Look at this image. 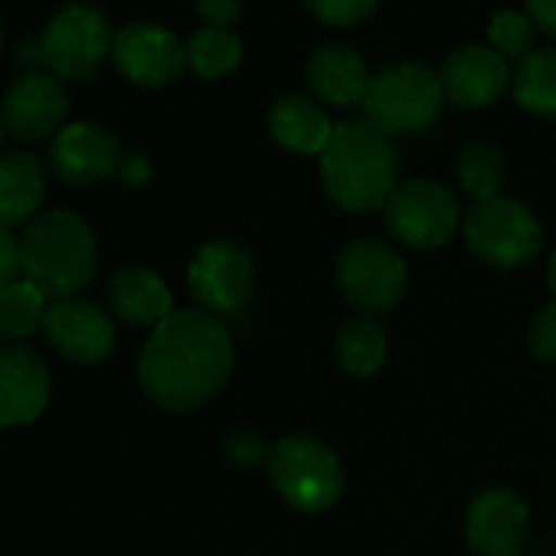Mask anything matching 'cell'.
Listing matches in <instances>:
<instances>
[{"label":"cell","instance_id":"cell-1","mask_svg":"<svg viewBox=\"0 0 556 556\" xmlns=\"http://www.w3.org/2000/svg\"><path fill=\"white\" fill-rule=\"evenodd\" d=\"M232 370V341L206 312H174L164 318L138 361L144 396L170 413L210 403Z\"/></svg>","mask_w":556,"mask_h":556},{"label":"cell","instance_id":"cell-2","mask_svg":"<svg viewBox=\"0 0 556 556\" xmlns=\"http://www.w3.org/2000/svg\"><path fill=\"white\" fill-rule=\"evenodd\" d=\"M396 148L367 118L334 125L328 148L321 151V177L338 206L351 213H370L390 203L396 193Z\"/></svg>","mask_w":556,"mask_h":556},{"label":"cell","instance_id":"cell-3","mask_svg":"<svg viewBox=\"0 0 556 556\" xmlns=\"http://www.w3.org/2000/svg\"><path fill=\"white\" fill-rule=\"evenodd\" d=\"M21 242H24V278L34 282L47 299L53 302L73 299L92 282L99 249L89 223L79 213L47 210L27 226Z\"/></svg>","mask_w":556,"mask_h":556},{"label":"cell","instance_id":"cell-4","mask_svg":"<svg viewBox=\"0 0 556 556\" xmlns=\"http://www.w3.org/2000/svg\"><path fill=\"white\" fill-rule=\"evenodd\" d=\"M361 105L367 112V122L393 138L429 128L445 105V92L439 73L416 63H400L370 79Z\"/></svg>","mask_w":556,"mask_h":556},{"label":"cell","instance_id":"cell-5","mask_svg":"<svg viewBox=\"0 0 556 556\" xmlns=\"http://www.w3.org/2000/svg\"><path fill=\"white\" fill-rule=\"evenodd\" d=\"M271 481L292 507L299 510H328L344 491V468L338 455L308 435L282 439L271 448L268 462Z\"/></svg>","mask_w":556,"mask_h":556},{"label":"cell","instance_id":"cell-6","mask_svg":"<svg viewBox=\"0 0 556 556\" xmlns=\"http://www.w3.org/2000/svg\"><path fill=\"white\" fill-rule=\"evenodd\" d=\"M115 34L109 17L92 4H66L40 40V63L63 83H83L96 76L112 53Z\"/></svg>","mask_w":556,"mask_h":556},{"label":"cell","instance_id":"cell-7","mask_svg":"<svg viewBox=\"0 0 556 556\" xmlns=\"http://www.w3.org/2000/svg\"><path fill=\"white\" fill-rule=\"evenodd\" d=\"M465 239L468 249L488 265L514 268L540 252L543 229L523 203L507 197H491V200H475L471 210L465 213Z\"/></svg>","mask_w":556,"mask_h":556},{"label":"cell","instance_id":"cell-8","mask_svg":"<svg viewBox=\"0 0 556 556\" xmlns=\"http://www.w3.org/2000/svg\"><path fill=\"white\" fill-rule=\"evenodd\" d=\"M344 299L364 315L390 312L406 292V262L377 239H354L338 265Z\"/></svg>","mask_w":556,"mask_h":556},{"label":"cell","instance_id":"cell-9","mask_svg":"<svg viewBox=\"0 0 556 556\" xmlns=\"http://www.w3.org/2000/svg\"><path fill=\"white\" fill-rule=\"evenodd\" d=\"M383 210H387L390 232L413 249H435L458 226L455 197L432 180H413L396 187V193Z\"/></svg>","mask_w":556,"mask_h":556},{"label":"cell","instance_id":"cell-10","mask_svg":"<svg viewBox=\"0 0 556 556\" xmlns=\"http://www.w3.org/2000/svg\"><path fill=\"white\" fill-rule=\"evenodd\" d=\"M187 282L210 315H236L252 295V258L245 249L213 239L193 255Z\"/></svg>","mask_w":556,"mask_h":556},{"label":"cell","instance_id":"cell-11","mask_svg":"<svg viewBox=\"0 0 556 556\" xmlns=\"http://www.w3.org/2000/svg\"><path fill=\"white\" fill-rule=\"evenodd\" d=\"M112 60L128 83L141 89H164L187 66V47L167 27L135 21L115 34Z\"/></svg>","mask_w":556,"mask_h":556},{"label":"cell","instance_id":"cell-12","mask_svg":"<svg viewBox=\"0 0 556 556\" xmlns=\"http://www.w3.org/2000/svg\"><path fill=\"white\" fill-rule=\"evenodd\" d=\"M0 118H4L8 135H14L21 141L56 138L70 118V96H66L63 79H56L53 73L21 76L4 92Z\"/></svg>","mask_w":556,"mask_h":556},{"label":"cell","instance_id":"cell-13","mask_svg":"<svg viewBox=\"0 0 556 556\" xmlns=\"http://www.w3.org/2000/svg\"><path fill=\"white\" fill-rule=\"evenodd\" d=\"M43 334L53 344V351L73 364H99L115 348V325L112 318L79 299H63L47 308Z\"/></svg>","mask_w":556,"mask_h":556},{"label":"cell","instance_id":"cell-14","mask_svg":"<svg viewBox=\"0 0 556 556\" xmlns=\"http://www.w3.org/2000/svg\"><path fill=\"white\" fill-rule=\"evenodd\" d=\"M118 164H122L118 138L96 122L66 125L50 144L53 174L76 187H89V184L112 177L118 170Z\"/></svg>","mask_w":556,"mask_h":556},{"label":"cell","instance_id":"cell-15","mask_svg":"<svg viewBox=\"0 0 556 556\" xmlns=\"http://www.w3.org/2000/svg\"><path fill=\"white\" fill-rule=\"evenodd\" d=\"M50 370L27 344L0 348V426H30L50 403Z\"/></svg>","mask_w":556,"mask_h":556},{"label":"cell","instance_id":"cell-16","mask_svg":"<svg viewBox=\"0 0 556 556\" xmlns=\"http://www.w3.org/2000/svg\"><path fill=\"white\" fill-rule=\"evenodd\" d=\"M465 530L475 556H520L527 540V504L507 488L484 491L475 497Z\"/></svg>","mask_w":556,"mask_h":556},{"label":"cell","instance_id":"cell-17","mask_svg":"<svg viewBox=\"0 0 556 556\" xmlns=\"http://www.w3.org/2000/svg\"><path fill=\"white\" fill-rule=\"evenodd\" d=\"M442 92L458 109H484L501 99L510 83L507 60L491 47H462L455 50L439 73Z\"/></svg>","mask_w":556,"mask_h":556},{"label":"cell","instance_id":"cell-18","mask_svg":"<svg viewBox=\"0 0 556 556\" xmlns=\"http://www.w3.org/2000/svg\"><path fill=\"white\" fill-rule=\"evenodd\" d=\"M109 302L115 318L138 325V328H157L164 318L174 315V295L167 282L151 268H122L109 282Z\"/></svg>","mask_w":556,"mask_h":556},{"label":"cell","instance_id":"cell-19","mask_svg":"<svg viewBox=\"0 0 556 556\" xmlns=\"http://www.w3.org/2000/svg\"><path fill=\"white\" fill-rule=\"evenodd\" d=\"M47 200L43 164L27 151L0 154V229L30 226Z\"/></svg>","mask_w":556,"mask_h":556},{"label":"cell","instance_id":"cell-20","mask_svg":"<svg viewBox=\"0 0 556 556\" xmlns=\"http://www.w3.org/2000/svg\"><path fill=\"white\" fill-rule=\"evenodd\" d=\"M268 131L292 154H321L334 135V125L312 99L282 96V99H275L268 112Z\"/></svg>","mask_w":556,"mask_h":556},{"label":"cell","instance_id":"cell-21","mask_svg":"<svg viewBox=\"0 0 556 556\" xmlns=\"http://www.w3.org/2000/svg\"><path fill=\"white\" fill-rule=\"evenodd\" d=\"M308 83L331 105H361L370 89V73L354 50L321 47L308 60Z\"/></svg>","mask_w":556,"mask_h":556},{"label":"cell","instance_id":"cell-22","mask_svg":"<svg viewBox=\"0 0 556 556\" xmlns=\"http://www.w3.org/2000/svg\"><path fill=\"white\" fill-rule=\"evenodd\" d=\"M510 89L520 109L556 118V47L533 50L510 73Z\"/></svg>","mask_w":556,"mask_h":556},{"label":"cell","instance_id":"cell-23","mask_svg":"<svg viewBox=\"0 0 556 556\" xmlns=\"http://www.w3.org/2000/svg\"><path fill=\"white\" fill-rule=\"evenodd\" d=\"M47 308V295L27 278L0 289V341L24 344L27 338H34L43 328Z\"/></svg>","mask_w":556,"mask_h":556},{"label":"cell","instance_id":"cell-24","mask_svg":"<svg viewBox=\"0 0 556 556\" xmlns=\"http://www.w3.org/2000/svg\"><path fill=\"white\" fill-rule=\"evenodd\" d=\"M387 357V334L374 318H354L338 334V364L354 377H370Z\"/></svg>","mask_w":556,"mask_h":556},{"label":"cell","instance_id":"cell-25","mask_svg":"<svg viewBox=\"0 0 556 556\" xmlns=\"http://www.w3.org/2000/svg\"><path fill=\"white\" fill-rule=\"evenodd\" d=\"M242 63V43L229 30L203 27L187 40V66L200 79H223Z\"/></svg>","mask_w":556,"mask_h":556},{"label":"cell","instance_id":"cell-26","mask_svg":"<svg viewBox=\"0 0 556 556\" xmlns=\"http://www.w3.org/2000/svg\"><path fill=\"white\" fill-rule=\"evenodd\" d=\"M458 180L475 200L501 197V184H504V157H501V151L484 144V141L468 144L462 151V157H458Z\"/></svg>","mask_w":556,"mask_h":556},{"label":"cell","instance_id":"cell-27","mask_svg":"<svg viewBox=\"0 0 556 556\" xmlns=\"http://www.w3.org/2000/svg\"><path fill=\"white\" fill-rule=\"evenodd\" d=\"M488 43L504 60H523L533 53V21L520 11H497L488 24Z\"/></svg>","mask_w":556,"mask_h":556},{"label":"cell","instance_id":"cell-28","mask_svg":"<svg viewBox=\"0 0 556 556\" xmlns=\"http://www.w3.org/2000/svg\"><path fill=\"white\" fill-rule=\"evenodd\" d=\"M302 4L328 27H357L377 14L380 0H302Z\"/></svg>","mask_w":556,"mask_h":556},{"label":"cell","instance_id":"cell-29","mask_svg":"<svg viewBox=\"0 0 556 556\" xmlns=\"http://www.w3.org/2000/svg\"><path fill=\"white\" fill-rule=\"evenodd\" d=\"M24 278V242L14 229H0V289H8Z\"/></svg>","mask_w":556,"mask_h":556},{"label":"cell","instance_id":"cell-30","mask_svg":"<svg viewBox=\"0 0 556 556\" xmlns=\"http://www.w3.org/2000/svg\"><path fill=\"white\" fill-rule=\"evenodd\" d=\"M530 348H533V354H536L540 361L556 364V302L546 305V308L533 318Z\"/></svg>","mask_w":556,"mask_h":556},{"label":"cell","instance_id":"cell-31","mask_svg":"<svg viewBox=\"0 0 556 556\" xmlns=\"http://www.w3.org/2000/svg\"><path fill=\"white\" fill-rule=\"evenodd\" d=\"M193 11L206 21V27L226 30L239 17V0H193Z\"/></svg>","mask_w":556,"mask_h":556},{"label":"cell","instance_id":"cell-32","mask_svg":"<svg viewBox=\"0 0 556 556\" xmlns=\"http://www.w3.org/2000/svg\"><path fill=\"white\" fill-rule=\"evenodd\" d=\"M115 174L125 187H144L151 180V161L144 154H122V164Z\"/></svg>","mask_w":556,"mask_h":556},{"label":"cell","instance_id":"cell-33","mask_svg":"<svg viewBox=\"0 0 556 556\" xmlns=\"http://www.w3.org/2000/svg\"><path fill=\"white\" fill-rule=\"evenodd\" d=\"M527 14L546 37L556 40V0H527Z\"/></svg>","mask_w":556,"mask_h":556},{"label":"cell","instance_id":"cell-34","mask_svg":"<svg viewBox=\"0 0 556 556\" xmlns=\"http://www.w3.org/2000/svg\"><path fill=\"white\" fill-rule=\"evenodd\" d=\"M232 455H236L239 462H258L265 452H262V442H255V439H249V435H239V439H232Z\"/></svg>","mask_w":556,"mask_h":556},{"label":"cell","instance_id":"cell-35","mask_svg":"<svg viewBox=\"0 0 556 556\" xmlns=\"http://www.w3.org/2000/svg\"><path fill=\"white\" fill-rule=\"evenodd\" d=\"M549 286H553V292H556V252H553V258H549Z\"/></svg>","mask_w":556,"mask_h":556},{"label":"cell","instance_id":"cell-36","mask_svg":"<svg viewBox=\"0 0 556 556\" xmlns=\"http://www.w3.org/2000/svg\"><path fill=\"white\" fill-rule=\"evenodd\" d=\"M4 135H8V128H4V118H0V148H4Z\"/></svg>","mask_w":556,"mask_h":556},{"label":"cell","instance_id":"cell-37","mask_svg":"<svg viewBox=\"0 0 556 556\" xmlns=\"http://www.w3.org/2000/svg\"><path fill=\"white\" fill-rule=\"evenodd\" d=\"M0 50H4V27H0Z\"/></svg>","mask_w":556,"mask_h":556}]
</instances>
